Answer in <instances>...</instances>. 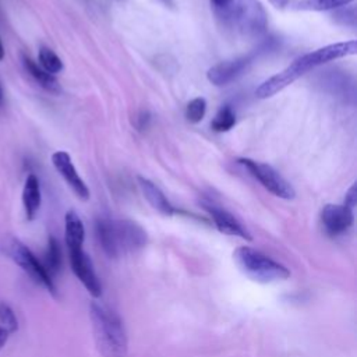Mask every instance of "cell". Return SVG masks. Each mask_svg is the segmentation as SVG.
<instances>
[{
  "mask_svg": "<svg viewBox=\"0 0 357 357\" xmlns=\"http://www.w3.org/2000/svg\"><path fill=\"white\" fill-rule=\"evenodd\" d=\"M357 52V42L347 40V42H337V43H331L324 47L315 49L298 59H296L291 64H289L286 68H283L280 73L269 77L265 79L257 89H255V96L259 99H266L290 84H293L297 78L304 75L307 71L322 66L325 63L333 61L336 59H342L346 56L356 54Z\"/></svg>",
  "mask_w": 357,
  "mask_h": 357,
  "instance_id": "1",
  "label": "cell"
},
{
  "mask_svg": "<svg viewBox=\"0 0 357 357\" xmlns=\"http://www.w3.org/2000/svg\"><path fill=\"white\" fill-rule=\"evenodd\" d=\"M98 241L109 258H119L145 247L146 231L137 222L128 219L100 218L95 223Z\"/></svg>",
  "mask_w": 357,
  "mask_h": 357,
  "instance_id": "2",
  "label": "cell"
},
{
  "mask_svg": "<svg viewBox=\"0 0 357 357\" xmlns=\"http://www.w3.org/2000/svg\"><path fill=\"white\" fill-rule=\"evenodd\" d=\"M89 315L99 347L109 354H124L128 340L120 317L99 301L91 303Z\"/></svg>",
  "mask_w": 357,
  "mask_h": 357,
  "instance_id": "3",
  "label": "cell"
},
{
  "mask_svg": "<svg viewBox=\"0 0 357 357\" xmlns=\"http://www.w3.org/2000/svg\"><path fill=\"white\" fill-rule=\"evenodd\" d=\"M233 259L245 276L258 283H272L290 278V271L283 264L248 245L237 247L233 251Z\"/></svg>",
  "mask_w": 357,
  "mask_h": 357,
  "instance_id": "4",
  "label": "cell"
},
{
  "mask_svg": "<svg viewBox=\"0 0 357 357\" xmlns=\"http://www.w3.org/2000/svg\"><path fill=\"white\" fill-rule=\"evenodd\" d=\"M0 250L6 254L15 265H18L32 280L43 286L52 296H57V287L54 279L47 273L42 261L18 238L4 237L0 243Z\"/></svg>",
  "mask_w": 357,
  "mask_h": 357,
  "instance_id": "5",
  "label": "cell"
},
{
  "mask_svg": "<svg viewBox=\"0 0 357 357\" xmlns=\"http://www.w3.org/2000/svg\"><path fill=\"white\" fill-rule=\"evenodd\" d=\"M238 163L243 165L250 172V174L257 178L262 184V187L275 197H279L282 199H293L296 197L293 185L271 165L250 158H240Z\"/></svg>",
  "mask_w": 357,
  "mask_h": 357,
  "instance_id": "6",
  "label": "cell"
},
{
  "mask_svg": "<svg viewBox=\"0 0 357 357\" xmlns=\"http://www.w3.org/2000/svg\"><path fill=\"white\" fill-rule=\"evenodd\" d=\"M233 24L247 36H259L268 28L266 11L259 0H236Z\"/></svg>",
  "mask_w": 357,
  "mask_h": 357,
  "instance_id": "7",
  "label": "cell"
},
{
  "mask_svg": "<svg viewBox=\"0 0 357 357\" xmlns=\"http://www.w3.org/2000/svg\"><path fill=\"white\" fill-rule=\"evenodd\" d=\"M68 259L71 271L86 289V291L93 298H99L102 296V284L93 269L89 255L82 248H73L68 250Z\"/></svg>",
  "mask_w": 357,
  "mask_h": 357,
  "instance_id": "8",
  "label": "cell"
},
{
  "mask_svg": "<svg viewBox=\"0 0 357 357\" xmlns=\"http://www.w3.org/2000/svg\"><path fill=\"white\" fill-rule=\"evenodd\" d=\"M258 53L259 50L257 53H250L247 56H240L212 66L206 73L208 81L216 86H225L230 84L250 67V64L255 60Z\"/></svg>",
  "mask_w": 357,
  "mask_h": 357,
  "instance_id": "9",
  "label": "cell"
},
{
  "mask_svg": "<svg viewBox=\"0 0 357 357\" xmlns=\"http://www.w3.org/2000/svg\"><path fill=\"white\" fill-rule=\"evenodd\" d=\"M321 223L328 236H340L346 233L354 223L353 209L344 204H328L321 211Z\"/></svg>",
  "mask_w": 357,
  "mask_h": 357,
  "instance_id": "10",
  "label": "cell"
},
{
  "mask_svg": "<svg viewBox=\"0 0 357 357\" xmlns=\"http://www.w3.org/2000/svg\"><path fill=\"white\" fill-rule=\"evenodd\" d=\"M52 163L54 169L59 172V174L64 178V181L68 184V187L74 191V194L81 201H88L91 197L89 188L85 184V181L78 174L71 156L66 151H56L52 155Z\"/></svg>",
  "mask_w": 357,
  "mask_h": 357,
  "instance_id": "11",
  "label": "cell"
},
{
  "mask_svg": "<svg viewBox=\"0 0 357 357\" xmlns=\"http://www.w3.org/2000/svg\"><path fill=\"white\" fill-rule=\"evenodd\" d=\"M204 209L209 213V216L212 218L216 229L227 236H234V237H240L243 240H252V236L250 234V231L245 229V226L234 216L231 215L229 211L212 205V204H204Z\"/></svg>",
  "mask_w": 357,
  "mask_h": 357,
  "instance_id": "12",
  "label": "cell"
},
{
  "mask_svg": "<svg viewBox=\"0 0 357 357\" xmlns=\"http://www.w3.org/2000/svg\"><path fill=\"white\" fill-rule=\"evenodd\" d=\"M137 180H138V185L141 188L142 195L153 209H156L159 213L166 216H172L177 213V209L170 204V201L166 198V195L162 192V190L156 184H153L151 180L141 176Z\"/></svg>",
  "mask_w": 357,
  "mask_h": 357,
  "instance_id": "13",
  "label": "cell"
},
{
  "mask_svg": "<svg viewBox=\"0 0 357 357\" xmlns=\"http://www.w3.org/2000/svg\"><path fill=\"white\" fill-rule=\"evenodd\" d=\"M42 204V194H40V184L36 174L29 173L25 178L24 188H22V205L25 211L26 220H33L40 209Z\"/></svg>",
  "mask_w": 357,
  "mask_h": 357,
  "instance_id": "14",
  "label": "cell"
},
{
  "mask_svg": "<svg viewBox=\"0 0 357 357\" xmlns=\"http://www.w3.org/2000/svg\"><path fill=\"white\" fill-rule=\"evenodd\" d=\"M64 240L67 250L82 248L85 240V227L81 218L74 211H68L64 215Z\"/></svg>",
  "mask_w": 357,
  "mask_h": 357,
  "instance_id": "15",
  "label": "cell"
},
{
  "mask_svg": "<svg viewBox=\"0 0 357 357\" xmlns=\"http://www.w3.org/2000/svg\"><path fill=\"white\" fill-rule=\"evenodd\" d=\"M22 64L25 67V70L28 71V74L46 91L52 92V93H59L60 92V84L56 79V77L53 74H49L47 71H45L36 61H33L31 57L28 56H22Z\"/></svg>",
  "mask_w": 357,
  "mask_h": 357,
  "instance_id": "16",
  "label": "cell"
},
{
  "mask_svg": "<svg viewBox=\"0 0 357 357\" xmlns=\"http://www.w3.org/2000/svg\"><path fill=\"white\" fill-rule=\"evenodd\" d=\"M354 0H290V4L296 10L307 11H329L351 4Z\"/></svg>",
  "mask_w": 357,
  "mask_h": 357,
  "instance_id": "17",
  "label": "cell"
},
{
  "mask_svg": "<svg viewBox=\"0 0 357 357\" xmlns=\"http://www.w3.org/2000/svg\"><path fill=\"white\" fill-rule=\"evenodd\" d=\"M42 264L47 271V273L54 279V275H57L61 268V248L59 241L54 237H49L47 248H46Z\"/></svg>",
  "mask_w": 357,
  "mask_h": 357,
  "instance_id": "18",
  "label": "cell"
},
{
  "mask_svg": "<svg viewBox=\"0 0 357 357\" xmlns=\"http://www.w3.org/2000/svg\"><path fill=\"white\" fill-rule=\"evenodd\" d=\"M38 64L45 70L47 71L49 74H57L63 70V61L61 59L50 49V47H46V46H42L39 49V53H38Z\"/></svg>",
  "mask_w": 357,
  "mask_h": 357,
  "instance_id": "19",
  "label": "cell"
},
{
  "mask_svg": "<svg viewBox=\"0 0 357 357\" xmlns=\"http://www.w3.org/2000/svg\"><path fill=\"white\" fill-rule=\"evenodd\" d=\"M236 124V114L230 106H223L213 117L211 127L216 132H226Z\"/></svg>",
  "mask_w": 357,
  "mask_h": 357,
  "instance_id": "20",
  "label": "cell"
},
{
  "mask_svg": "<svg viewBox=\"0 0 357 357\" xmlns=\"http://www.w3.org/2000/svg\"><path fill=\"white\" fill-rule=\"evenodd\" d=\"M206 113V100L204 98H194L185 106V119L187 121L197 124L199 123Z\"/></svg>",
  "mask_w": 357,
  "mask_h": 357,
  "instance_id": "21",
  "label": "cell"
},
{
  "mask_svg": "<svg viewBox=\"0 0 357 357\" xmlns=\"http://www.w3.org/2000/svg\"><path fill=\"white\" fill-rule=\"evenodd\" d=\"M215 14L225 22L233 24L234 17V4L236 0H209Z\"/></svg>",
  "mask_w": 357,
  "mask_h": 357,
  "instance_id": "22",
  "label": "cell"
},
{
  "mask_svg": "<svg viewBox=\"0 0 357 357\" xmlns=\"http://www.w3.org/2000/svg\"><path fill=\"white\" fill-rule=\"evenodd\" d=\"M0 325L4 326L10 332V335L17 332L18 329V319L13 308L6 303H0Z\"/></svg>",
  "mask_w": 357,
  "mask_h": 357,
  "instance_id": "23",
  "label": "cell"
},
{
  "mask_svg": "<svg viewBox=\"0 0 357 357\" xmlns=\"http://www.w3.org/2000/svg\"><path fill=\"white\" fill-rule=\"evenodd\" d=\"M333 17L342 25L354 26V24H356V10L350 4L337 8V11L333 14Z\"/></svg>",
  "mask_w": 357,
  "mask_h": 357,
  "instance_id": "24",
  "label": "cell"
},
{
  "mask_svg": "<svg viewBox=\"0 0 357 357\" xmlns=\"http://www.w3.org/2000/svg\"><path fill=\"white\" fill-rule=\"evenodd\" d=\"M346 206L349 208H354L356 204H357V188H356V183H353L350 185V188L346 191V195H344V202H343Z\"/></svg>",
  "mask_w": 357,
  "mask_h": 357,
  "instance_id": "25",
  "label": "cell"
},
{
  "mask_svg": "<svg viewBox=\"0 0 357 357\" xmlns=\"http://www.w3.org/2000/svg\"><path fill=\"white\" fill-rule=\"evenodd\" d=\"M10 336H11L10 332H8L4 326L0 325V350L6 346V343L8 342V337H10Z\"/></svg>",
  "mask_w": 357,
  "mask_h": 357,
  "instance_id": "26",
  "label": "cell"
},
{
  "mask_svg": "<svg viewBox=\"0 0 357 357\" xmlns=\"http://www.w3.org/2000/svg\"><path fill=\"white\" fill-rule=\"evenodd\" d=\"M269 3H271L275 8H284L286 6L290 4V0H269Z\"/></svg>",
  "mask_w": 357,
  "mask_h": 357,
  "instance_id": "27",
  "label": "cell"
},
{
  "mask_svg": "<svg viewBox=\"0 0 357 357\" xmlns=\"http://www.w3.org/2000/svg\"><path fill=\"white\" fill-rule=\"evenodd\" d=\"M3 107H4V89H3V85L0 81V112L3 110Z\"/></svg>",
  "mask_w": 357,
  "mask_h": 357,
  "instance_id": "28",
  "label": "cell"
},
{
  "mask_svg": "<svg viewBox=\"0 0 357 357\" xmlns=\"http://www.w3.org/2000/svg\"><path fill=\"white\" fill-rule=\"evenodd\" d=\"M160 3H163L166 7H173L174 6V0H159Z\"/></svg>",
  "mask_w": 357,
  "mask_h": 357,
  "instance_id": "29",
  "label": "cell"
},
{
  "mask_svg": "<svg viewBox=\"0 0 357 357\" xmlns=\"http://www.w3.org/2000/svg\"><path fill=\"white\" fill-rule=\"evenodd\" d=\"M4 59V46H3V42H1V38H0V61Z\"/></svg>",
  "mask_w": 357,
  "mask_h": 357,
  "instance_id": "30",
  "label": "cell"
}]
</instances>
